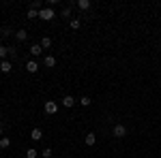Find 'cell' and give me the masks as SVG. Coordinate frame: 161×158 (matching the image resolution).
I'll return each mask as SVG.
<instances>
[{
	"label": "cell",
	"instance_id": "1",
	"mask_svg": "<svg viewBox=\"0 0 161 158\" xmlns=\"http://www.w3.org/2000/svg\"><path fill=\"white\" fill-rule=\"evenodd\" d=\"M39 17H41L43 22H50V19H54V17H56V11H54L52 7H43V9L39 11Z\"/></svg>",
	"mask_w": 161,
	"mask_h": 158
},
{
	"label": "cell",
	"instance_id": "2",
	"mask_svg": "<svg viewBox=\"0 0 161 158\" xmlns=\"http://www.w3.org/2000/svg\"><path fill=\"white\" fill-rule=\"evenodd\" d=\"M112 135H114L116 139H123V137H127V126H123V124H116V126H114V130H112Z\"/></svg>",
	"mask_w": 161,
	"mask_h": 158
},
{
	"label": "cell",
	"instance_id": "3",
	"mask_svg": "<svg viewBox=\"0 0 161 158\" xmlns=\"http://www.w3.org/2000/svg\"><path fill=\"white\" fill-rule=\"evenodd\" d=\"M43 109H45V113H50V115H54V113L58 111V103H56V100H47V103L43 105Z\"/></svg>",
	"mask_w": 161,
	"mask_h": 158
},
{
	"label": "cell",
	"instance_id": "4",
	"mask_svg": "<svg viewBox=\"0 0 161 158\" xmlns=\"http://www.w3.org/2000/svg\"><path fill=\"white\" fill-rule=\"evenodd\" d=\"M26 71H28V73H37L39 71V62L37 60H28L26 62Z\"/></svg>",
	"mask_w": 161,
	"mask_h": 158
},
{
	"label": "cell",
	"instance_id": "5",
	"mask_svg": "<svg viewBox=\"0 0 161 158\" xmlns=\"http://www.w3.org/2000/svg\"><path fill=\"white\" fill-rule=\"evenodd\" d=\"M43 66H45V69H54V66H56V58H54V56H45V58H43Z\"/></svg>",
	"mask_w": 161,
	"mask_h": 158
},
{
	"label": "cell",
	"instance_id": "6",
	"mask_svg": "<svg viewBox=\"0 0 161 158\" xmlns=\"http://www.w3.org/2000/svg\"><path fill=\"white\" fill-rule=\"evenodd\" d=\"M30 139H32V141H41V139H43V130H41V128H32Z\"/></svg>",
	"mask_w": 161,
	"mask_h": 158
},
{
	"label": "cell",
	"instance_id": "7",
	"mask_svg": "<svg viewBox=\"0 0 161 158\" xmlns=\"http://www.w3.org/2000/svg\"><path fill=\"white\" fill-rule=\"evenodd\" d=\"M0 71H2V73H11V71H13L11 62H9V60H2V62H0Z\"/></svg>",
	"mask_w": 161,
	"mask_h": 158
},
{
	"label": "cell",
	"instance_id": "8",
	"mask_svg": "<svg viewBox=\"0 0 161 158\" xmlns=\"http://www.w3.org/2000/svg\"><path fill=\"white\" fill-rule=\"evenodd\" d=\"M84 141H86V145H95V143H97V135H95V133H88L86 137H84Z\"/></svg>",
	"mask_w": 161,
	"mask_h": 158
},
{
	"label": "cell",
	"instance_id": "9",
	"mask_svg": "<svg viewBox=\"0 0 161 158\" xmlns=\"http://www.w3.org/2000/svg\"><path fill=\"white\" fill-rule=\"evenodd\" d=\"M62 105H64L67 109H71V107L75 105V98L73 96H64V98H62Z\"/></svg>",
	"mask_w": 161,
	"mask_h": 158
},
{
	"label": "cell",
	"instance_id": "10",
	"mask_svg": "<svg viewBox=\"0 0 161 158\" xmlns=\"http://www.w3.org/2000/svg\"><path fill=\"white\" fill-rule=\"evenodd\" d=\"M15 38L22 43V41H26V38H28V32H26L24 28H22V30H17V32H15Z\"/></svg>",
	"mask_w": 161,
	"mask_h": 158
},
{
	"label": "cell",
	"instance_id": "11",
	"mask_svg": "<svg viewBox=\"0 0 161 158\" xmlns=\"http://www.w3.org/2000/svg\"><path fill=\"white\" fill-rule=\"evenodd\" d=\"M39 45H41V49H50V47H52V38H50V37H43Z\"/></svg>",
	"mask_w": 161,
	"mask_h": 158
},
{
	"label": "cell",
	"instance_id": "12",
	"mask_svg": "<svg viewBox=\"0 0 161 158\" xmlns=\"http://www.w3.org/2000/svg\"><path fill=\"white\" fill-rule=\"evenodd\" d=\"M77 9L86 11V9H90V2H88V0H77Z\"/></svg>",
	"mask_w": 161,
	"mask_h": 158
},
{
	"label": "cell",
	"instance_id": "13",
	"mask_svg": "<svg viewBox=\"0 0 161 158\" xmlns=\"http://www.w3.org/2000/svg\"><path fill=\"white\" fill-rule=\"evenodd\" d=\"M9 145H11V139H9V137H0V147L7 150Z\"/></svg>",
	"mask_w": 161,
	"mask_h": 158
},
{
	"label": "cell",
	"instance_id": "14",
	"mask_svg": "<svg viewBox=\"0 0 161 158\" xmlns=\"http://www.w3.org/2000/svg\"><path fill=\"white\" fill-rule=\"evenodd\" d=\"M30 54H32V56H35V58H39V56H41V45H32V47H30Z\"/></svg>",
	"mask_w": 161,
	"mask_h": 158
},
{
	"label": "cell",
	"instance_id": "15",
	"mask_svg": "<svg viewBox=\"0 0 161 158\" xmlns=\"http://www.w3.org/2000/svg\"><path fill=\"white\" fill-rule=\"evenodd\" d=\"M39 152L35 150V147H30V150H26V158H37Z\"/></svg>",
	"mask_w": 161,
	"mask_h": 158
},
{
	"label": "cell",
	"instance_id": "16",
	"mask_svg": "<svg viewBox=\"0 0 161 158\" xmlns=\"http://www.w3.org/2000/svg\"><path fill=\"white\" fill-rule=\"evenodd\" d=\"M69 26H71L73 30H80V26H82V22H80V19H71V22H69Z\"/></svg>",
	"mask_w": 161,
	"mask_h": 158
},
{
	"label": "cell",
	"instance_id": "17",
	"mask_svg": "<svg viewBox=\"0 0 161 158\" xmlns=\"http://www.w3.org/2000/svg\"><path fill=\"white\" fill-rule=\"evenodd\" d=\"M37 17H39V11H35V9L28 11V19H37Z\"/></svg>",
	"mask_w": 161,
	"mask_h": 158
},
{
	"label": "cell",
	"instance_id": "18",
	"mask_svg": "<svg viewBox=\"0 0 161 158\" xmlns=\"http://www.w3.org/2000/svg\"><path fill=\"white\" fill-rule=\"evenodd\" d=\"M90 103H92V100H90L88 96H82V100H80V105H82V107H88Z\"/></svg>",
	"mask_w": 161,
	"mask_h": 158
},
{
	"label": "cell",
	"instance_id": "19",
	"mask_svg": "<svg viewBox=\"0 0 161 158\" xmlns=\"http://www.w3.org/2000/svg\"><path fill=\"white\" fill-rule=\"evenodd\" d=\"M41 156H43V158H52V150H50V147H45V150L41 152Z\"/></svg>",
	"mask_w": 161,
	"mask_h": 158
},
{
	"label": "cell",
	"instance_id": "20",
	"mask_svg": "<svg viewBox=\"0 0 161 158\" xmlns=\"http://www.w3.org/2000/svg\"><path fill=\"white\" fill-rule=\"evenodd\" d=\"M11 34H13V30L9 28V26H7V28H2V37H11Z\"/></svg>",
	"mask_w": 161,
	"mask_h": 158
},
{
	"label": "cell",
	"instance_id": "21",
	"mask_svg": "<svg viewBox=\"0 0 161 158\" xmlns=\"http://www.w3.org/2000/svg\"><path fill=\"white\" fill-rule=\"evenodd\" d=\"M7 54H9V49L4 47V45H0V58H7Z\"/></svg>",
	"mask_w": 161,
	"mask_h": 158
},
{
	"label": "cell",
	"instance_id": "22",
	"mask_svg": "<svg viewBox=\"0 0 161 158\" xmlns=\"http://www.w3.org/2000/svg\"><path fill=\"white\" fill-rule=\"evenodd\" d=\"M69 15H71V9H69V7H67V9H62V17H69Z\"/></svg>",
	"mask_w": 161,
	"mask_h": 158
},
{
	"label": "cell",
	"instance_id": "23",
	"mask_svg": "<svg viewBox=\"0 0 161 158\" xmlns=\"http://www.w3.org/2000/svg\"><path fill=\"white\" fill-rule=\"evenodd\" d=\"M0 137H2V124H0Z\"/></svg>",
	"mask_w": 161,
	"mask_h": 158
}]
</instances>
